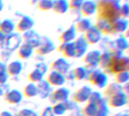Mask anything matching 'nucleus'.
I'll return each mask as SVG.
<instances>
[{
    "label": "nucleus",
    "mask_w": 129,
    "mask_h": 116,
    "mask_svg": "<svg viewBox=\"0 0 129 116\" xmlns=\"http://www.w3.org/2000/svg\"><path fill=\"white\" fill-rule=\"evenodd\" d=\"M121 0H101L98 2V17L113 23L119 18Z\"/></svg>",
    "instance_id": "f257e3e1"
},
{
    "label": "nucleus",
    "mask_w": 129,
    "mask_h": 116,
    "mask_svg": "<svg viewBox=\"0 0 129 116\" xmlns=\"http://www.w3.org/2000/svg\"><path fill=\"white\" fill-rule=\"evenodd\" d=\"M113 74H117L121 71H128L129 70V59L126 56H119L113 57L109 67L107 68Z\"/></svg>",
    "instance_id": "f03ea898"
},
{
    "label": "nucleus",
    "mask_w": 129,
    "mask_h": 116,
    "mask_svg": "<svg viewBox=\"0 0 129 116\" xmlns=\"http://www.w3.org/2000/svg\"><path fill=\"white\" fill-rule=\"evenodd\" d=\"M22 43V36L18 33H11L10 35L5 36L4 40L0 43L2 48L6 51H14L17 49Z\"/></svg>",
    "instance_id": "7ed1b4c3"
},
{
    "label": "nucleus",
    "mask_w": 129,
    "mask_h": 116,
    "mask_svg": "<svg viewBox=\"0 0 129 116\" xmlns=\"http://www.w3.org/2000/svg\"><path fill=\"white\" fill-rule=\"evenodd\" d=\"M102 35V33L94 25H92L87 31L84 33L83 36L88 45H94L101 41Z\"/></svg>",
    "instance_id": "20e7f679"
},
{
    "label": "nucleus",
    "mask_w": 129,
    "mask_h": 116,
    "mask_svg": "<svg viewBox=\"0 0 129 116\" xmlns=\"http://www.w3.org/2000/svg\"><path fill=\"white\" fill-rule=\"evenodd\" d=\"M90 82L97 87L104 88L107 83V77L105 73L99 70L93 71L89 77Z\"/></svg>",
    "instance_id": "39448f33"
},
{
    "label": "nucleus",
    "mask_w": 129,
    "mask_h": 116,
    "mask_svg": "<svg viewBox=\"0 0 129 116\" xmlns=\"http://www.w3.org/2000/svg\"><path fill=\"white\" fill-rule=\"evenodd\" d=\"M98 9V2L94 0H85L82 5L79 11L82 15L85 17H91L97 13Z\"/></svg>",
    "instance_id": "423d86ee"
},
{
    "label": "nucleus",
    "mask_w": 129,
    "mask_h": 116,
    "mask_svg": "<svg viewBox=\"0 0 129 116\" xmlns=\"http://www.w3.org/2000/svg\"><path fill=\"white\" fill-rule=\"evenodd\" d=\"M37 53L39 55H47L55 49L54 43L48 37H41L40 43L37 46Z\"/></svg>",
    "instance_id": "0eeeda50"
},
{
    "label": "nucleus",
    "mask_w": 129,
    "mask_h": 116,
    "mask_svg": "<svg viewBox=\"0 0 129 116\" xmlns=\"http://www.w3.org/2000/svg\"><path fill=\"white\" fill-rule=\"evenodd\" d=\"M41 37L38 33H36L33 30H29L25 33L22 36V40L24 41L25 43L29 44L33 48H37L40 43Z\"/></svg>",
    "instance_id": "6e6552de"
},
{
    "label": "nucleus",
    "mask_w": 129,
    "mask_h": 116,
    "mask_svg": "<svg viewBox=\"0 0 129 116\" xmlns=\"http://www.w3.org/2000/svg\"><path fill=\"white\" fill-rule=\"evenodd\" d=\"M33 26L34 20L28 15H23L18 21L16 25V29L17 30L18 32L25 33L29 30H32Z\"/></svg>",
    "instance_id": "1a4fd4ad"
},
{
    "label": "nucleus",
    "mask_w": 129,
    "mask_h": 116,
    "mask_svg": "<svg viewBox=\"0 0 129 116\" xmlns=\"http://www.w3.org/2000/svg\"><path fill=\"white\" fill-rule=\"evenodd\" d=\"M128 28V21L125 18H119L111 24V33L122 34L125 33Z\"/></svg>",
    "instance_id": "9d476101"
},
{
    "label": "nucleus",
    "mask_w": 129,
    "mask_h": 116,
    "mask_svg": "<svg viewBox=\"0 0 129 116\" xmlns=\"http://www.w3.org/2000/svg\"><path fill=\"white\" fill-rule=\"evenodd\" d=\"M128 100V96L122 91L117 93L110 97L109 106L113 108H119L125 106Z\"/></svg>",
    "instance_id": "9b49d317"
},
{
    "label": "nucleus",
    "mask_w": 129,
    "mask_h": 116,
    "mask_svg": "<svg viewBox=\"0 0 129 116\" xmlns=\"http://www.w3.org/2000/svg\"><path fill=\"white\" fill-rule=\"evenodd\" d=\"M73 43H74L76 52V57L80 58V57L84 56L85 53L87 52L88 48V43L86 42L84 36H82L76 38L75 41H73Z\"/></svg>",
    "instance_id": "f8f14e48"
},
{
    "label": "nucleus",
    "mask_w": 129,
    "mask_h": 116,
    "mask_svg": "<svg viewBox=\"0 0 129 116\" xmlns=\"http://www.w3.org/2000/svg\"><path fill=\"white\" fill-rule=\"evenodd\" d=\"M101 52L99 50H92L86 52L84 55V62L88 67H96L98 65L100 56Z\"/></svg>",
    "instance_id": "ddd939ff"
},
{
    "label": "nucleus",
    "mask_w": 129,
    "mask_h": 116,
    "mask_svg": "<svg viewBox=\"0 0 129 116\" xmlns=\"http://www.w3.org/2000/svg\"><path fill=\"white\" fill-rule=\"evenodd\" d=\"M52 71H57L60 74H65L69 71L70 64L69 62L63 58H60L55 60L51 65Z\"/></svg>",
    "instance_id": "4468645a"
},
{
    "label": "nucleus",
    "mask_w": 129,
    "mask_h": 116,
    "mask_svg": "<svg viewBox=\"0 0 129 116\" xmlns=\"http://www.w3.org/2000/svg\"><path fill=\"white\" fill-rule=\"evenodd\" d=\"M65 81L66 78L63 74L54 71H51L47 77V82L51 86H61L65 83Z\"/></svg>",
    "instance_id": "2eb2a0df"
},
{
    "label": "nucleus",
    "mask_w": 129,
    "mask_h": 116,
    "mask_svg": "<svg viewBox=\"0 0 129 116\" xmlns=\"http://www.w3.org/2000/svg\"><path fill=\"white\" fill-rule=\"evenodd\" d=\"M91 90L87 86H84L79 89L73 96V100L76 103H82L88 100V98L91 93Z\"/></svg>",
    "instance_id": "dca6fc26"
},
{
    "label": "nucleus",
    "mask_w": 129,
    "mask_h": 116,
    "mask_svg": "<svg viewBox=\"0 0 129 116\" xmlns=\"http://www.w3.org/2000/svg\"><path fill=\"white\" fill-rule=\"evenodd\" d=\"M76 33L77 31L75 27V24H72L61 33L60 40L62 43L73 42L76 39Z\"/></svg>",
    "instance_id": "f3484780"
},
{
    "label": "nucleus",
    "mask_w": 129,
    "mask_h": 116,
    "mask_svg": "<svg viewBox=\"0 0 129 116\" xmlns=\"http://www.w3.org/2000/svg\"><path fill=\"white\" fill-rule=\"evenodd\" d=\"M58 50L62 53V55L65 58H75L76 52V48L74 46V43H62L59 46Z\"/></svg>",
    "instance_id": "a211bd4d"
},
{
    "label": "nucleus",
    "mask_w": 129,
    "mask_h": 116,
    "mask_svg": "<svg viewBox=\"0 0 129 116\" xmlns=\"http://www.w3.org/2000/svg\"><path fill=\"white\" fill-rule=\"evenodd\" d=\"M52 10L59 14L67 13L70 10V5L68 0H54L53 2Z\"/></svg>",
    "instance_id": "6ab92c4d"
},
{
    "label": "nucleus",
    "mask_w": 129,
    "mask_h": 116,
    "mask_svg": "<svg viewBox=\"0 0 129 116\" xmlns=\"http://www.w3.org/2000/svg\"><path fill=\"white\" fill-rule=\"evenodd\" d=\"M22 93L17 90H11L5 94V100L10 104H17L22 100Z\"/></svg>",
    "instance_id": "aec40b11"
},
{
    "label": "nucleus",
    "mask_w": 129,
    "mask_h": 116,
    "mask_svg": "<svg viewBox=\"0 0 129 116\" xmlns=\"http://www.w3.org/2000/svg\"><path fill=\"white\" fill-rule=\"evenodd\" d=\"M15 29V24L10 19H5L0 23V32H2L5 36L13 33Z\"/></svg>",
    "instance_id": "412c9836"
},
{
    "label": "nucleus",
    "mask_w": 129,
    "mask_h": 116,
    "mask_svg": "<svg viewBox=\"0 0 129 116\" xmlns=\"http://www.w3.org/2000/svg\"><path fill=\"white\" fill-rule=\"evenodd\" d=\"M22 69L23 65L20 61H13L6 66V73L11 76H17L20 74Z\"/></svg>",
    "instance_id": "4be33fe9"
},
{
    "label": "nucleus",
    "mask_w": 129,
    "mask_h": 116,
    "mask_svg": "<svg viewBox=\"0 0 129 116\" xmlns=\"http://www.w3.org/2000/svg\"><path fill=\"white\" fill-rule=\"evenodd\" d=\"M33 52V48L27 43H21L17 48V55L21 59H26L29 58Z\"/></svg>",
    "instance_id": "5701e85b"
},
{
    "label": "nucleus",
    "mask_w": 129,
    "mask_h": 116,
    "mask_svg": "<svg viewBox=\"0 0 129 116\" xmlns=\"http://www.w3.org/2000/svg\"><path fill=\"white\" fill-rule=\"evenodd\" d=\"M94 26L102 33V34H112L111 33V23L106 20L97 17Z\"/></svg>",
    "instance_id": "b1692460"
},
{
    "label": "nucleus",
    "mask_w": 129,
    "mask_h": 116,
    "mask_svg": "<svg viewBox=\"0 0 129 116\" xmlns=\"http://www.w3.org/2000/svg\"><path fill=\"white\" fill-rule=\"evenodd\" d=\"M92 26L91 21L88 17H81L75 24V27L77 32L85 33Z\"/></svg>",
    "instance_id": "393cba45"
},
{
    "label": "nucleus",
    "mask_w": 129,
    "mask_h": 116,
    "mask_svg": "<svg viewBox=\"0 0 129 116\" xmlns=\"http://www.w3.org/2000/svg\"><path fill=\"white\" fill-rule=\"evenodd\" d=\"M69 94H70V92L68 91L67 89L59 88L53 93L52 97L56 103H63L67 100L69 97Z\"/></svg>",
    "instance_id": "a878e982"
},
{
    "label": "nucleus",
    "mask_w": 129,
    "mask_h": 116,
    "mask_svg": "<svg viewBox=\"0 0 129 116\" xmlns=\"http://www.w3.org/2000/svg\"><path fill=\"white\" fill-rule=\"evenodd\" d=\"M111 59H112V55H111L110 52H104L101 54L98 65L100 67H101L102 68L107 69L110 64Z\"/></svg>",
    "instance_id": "bb28decb"
},
{
    "label": "nucleus",
    "mask_w": 129,
    "mask_h": 116,
    "mask_svg": "<svg viewBox=\"0 0 129 116\" xmlns=\"http://www.w3.org/2000/svg\"><path fill=\"white\" fill-rule=\"evenodd\" d=\"M122 87L116 83H112L106 87L104 90V94L107 96H111L117 93L122 92Z\"/></svg>",
    "instance_id": "cd10ccee"
},
{
    "label": "nucleus",
    "mask_w": 129,
    "mask_h": 116,
    "mask_svg": "<svg viewBox=\"0 0 129 116\" xmlns=\"http://www.w3.org/2000/svg\"><path fill=\"white\" fill-rule=\"evenodd\" d=\"M128 47V43L126 37L124 36L118 37L114 42V48L113 49H117L119 51L122 52V51L127 49Z\"/></svg>",
    "instance_id": "c85d7f7f"
},
{
    "label": "nucleus",
    "mask_w": 129,
    "mask_h": 116,
    "mask_svg": "<svg viewBox=\"0 0 129 116\" xmlns=\"http://www.w3.org/2000/svg\"><path fill=\"white\" fill-rule=\"evenodd\" d=\"M98 107L95 103L88 102L87 105L84 107L82 112L85 116H96L97 115Z\"/></svg>",
    "instance_id": "c756f323"
},
{
    "label": "nucleus",
    "mask_w": 129,
    "mask_h": 116,
    "mask_svg": "<svg viewBox=\"0 0 129 116\" xmlns=\"http://www.w3.org/2000/svg\"><path fill=\"white\" fill-rule=\"evenodd\" d=\"M23 93L26 97H33L38 94L37 87L33 83L29 84L26 86H25V87L23 88Z\"/></svg>",
    "instance_id": "7c9ffc66"
},
{
    "label": "nucleus",
    "mask_w": 129,
    "mask_h": 116,
    "mask_svg": "<svg viewBox=\"0 0 129 116\" xmlns=\"http://www.w3.org/2000/svg\"><path fill=\"white\" fill-rule=\"evenodd\" d=\"M38 9L42 11H48L52 10L53 1L51 0H39L36 3Z\"/></svg>",
    "instance_id": "2f4dec72"
},
{
    "label": "nucleus",
    "mask_w": 129,
    "mask_h": 116,
    "mask_svg": "<svg viewBox=\"0 0 129 116\" xmlns=\"http://www.w3.org/2000/svg\"><path fill=\"white\" fill-rule=\"evenodd\" d=\"M37 87L38 90V94H39L42 97H46L49 93V87L50 85L48 84L47 81H40L39 82V84Z\"/></svg>",
    "instance_id": "473e14b6"
},
{
    "label": "nucleus",
    "mask_w": 129,
    "mask_h": 116,
    "mask_svg": "<svg viewBox=\"0 0 129 116\" xmlns=\"http://www.w3.org/2000/svg\"><path fill=\"white\" fill-rule=\"evenodd\" d=\"M42 77H43V73L41 72L39 69L36 68L35 70L32 71L29 75H28V78L29 80L33 83V84H35V83H39L42 81Z\"/></svg>",
    "instance_id": "72a5a7b5"
},
{
    "label": "nucleus",
    "mask_w": 129,
    "mask_h": 116,
    "mask_svg": "<svg viewBox=\"0 0 129 116\" xmlns=\"http://www.w3.org/2000/svg\"><path fill=\"white\" fill-rule=\"evenodd\" d=\"M115 79L116 81V84L121 85L125 84L128 83L129 80V73L128 71H121L115 75Z\"/></svg>",
    "instance_id": "f704fd0d"
},
{
    "label": "nucleus",
    "mask_w": 129,
    "mask_h": 116,
    "mask_svg": "<svg viewBox=\"0 0 129 116\" xmlns=\"http://www.w3.org/2000/svg\"><path fill=\"white\" fill-rule=\"evenodd\" d=\"M86 74H87V72H86V70L85 68L78 67L73 71V75L74 79L81 81V80H83L86 77Z\"/></svg>",
    "instance_id": "c9c22d12"
},
{
    "label": "nucleus",
    "mask_w": 129,
    "mask_h": 116,
    "mask_svg": "<svg viewBox=\"0 0 129 116\" xmlns=\"http://www.w3.org/2000/svg\"><path fill=\"white\" fill-rule=\"evenodd\" d=\"M52 112L54 115H60L65 113L67 110V106L63 103H57L52 107Z\"/></svg>",
    "instance_id": "e433bc0d"
},
{
    "label": "nucleus",
    "mask_w": 129,
    "mask_h": 116,
    "mask_svg": "<svg viewBox=\"0 0 129 116\" xmlns=\"http://www.w3.org/2000/svg\"><path fill=\"white\" fill-rule=\"evenodd\" d=\"M119 16L121 18L127 19L129 16V4L128 2L121 3L119 8Z\"/></svg>",
    "instance_id": "4c0bfd02"
},
{
    "label": "nucleus",
    "mask_w": 129,
    "mask_h": 116,
    "mask_svg": "<svg viewBox=\"0 0 129 116\" xmlns=\"http://www.w3.org/2000/svg\"><path fill=\"white\" fill-rule=\"evenodd\" d=\"M84 2L85 0H70V9H71L72 11H79Z\"/></svg>",
    "instance_id": "58836bf2"
},
{
    "label": "nucleus",
    "mask_w": 129,
    "mask_h": 116,
    "mask_svg": "<svg viewBox=\"0 0 129 116\" xmlns=\"http://www.w3.org/2000/svg\"><path fill=\"white\" fill-rule=\"evenodd\" d=\"M101 100V94L99 93L91 92V93L88 98V100L87 102H90V103H93L97 104Z\"/></svg>",
    "instance_id": "ea45409f"
},
{
    "label": "nucleus",
    "mask_w": 129,
    "mask_h": 116,
    "mask_svg": "<svg viewBox=\"0 0 129 116\" xmlns=\"http://www.w3.org/2000/svg\"><path fill=\"white\" fill-rule=\"evenodd\" d=\"M16 116H37L33 112H31L29 110H22L21 112H19Z\"/></svg>",
    "instance_id": "a19ab883"
},
{
    "label": "nucleus",
    "mask_w": 129,
    "mask_h": 116,
    "mask_svg": "<svg viewBox=\"0 0 129 116\" xmlns=\"http://www.w3.org/2000/svg\"><path fill=\"white\" fill-rule=\"evenodd\" d=\"M55 115L53 113V112H52V109H51V108H50V107H47L46 109H45L42 112V113H41V115L40 116H54Z\"/></svg>",
    "instance_id": "79ce46f5"
},
{
    "label": "nucleus",
    "mask_w": 129,
    "mask_h": 116,
    "mask_svg": "<svg viewBox=\"0 0 129 116\" xmlns=\"http://www.w3.org/2000/svg\"><path fill=\"white\" fill-rule=\"evenodd\" d=\"M8 74L5 72H2L0 73V85H3L6 83L8 81Z\"/></svg>",
    "instance_id": "37998d69"
},
{
    "label": "nucleus",
    "mask_w": 129,
    "mask_h": 116,
    "mask_svg": "<svg viewBox=\"0 0 129 116\" xmlns=\"http://www.w3.org/2000/svg\"><path fill=\"white\" fill-rule=\"evenodd\" d=\"M5 71H6V66L5 65L4 63L0 62V73L5 72Z\"/></svg>",
    "instance_id": "c03bdc74"
},
{
    "label": "nucleus",
    "mask_w": 129,
    "mask_h": 116,
    "mask_svg": "<svg viewBox=\"0 0 129 116\" xmlns=\"http://www.w3.org/2000/svg\"><path fill=\"white\" fill-rule=\"evenodd\" d=\"M0 116H13L11 115V113H10L9 112H2L1 113Z\"/></svg>",
    "instance_id": "a18cd8bd"
},
{
    "label": "nucleus",
    "mask_w": 129,
    "mask_h": 116,
    "mask_svg": "<svg viewBox=\"0 0 129 116\" xmlns=\"http://www.w3.org/2000/svg\"><path fill=\"white\" fill-rule=\"evenodd\" d=\"M4 9V1L0 0V12Z\"/></svg>",
    "instance_id": "49530a36"
},
{
    "label": "nucleus",
    "mask_w": 129,
    "mask_h": 116,
    "mask_svg": "<svg viewBox=\"0 0 129 116\" xmlns=\"http://www.w3.org/2000/svg\"><path fill=\"white\" fill-rule=\"evenodd\" d=\"M5 36L2 33V32H0V43L4 40V39H5Z\"/></svg>",
    "instance_id": "de8ad7c7"
},
{
    "label": "nucleus",
    "mask_w": 129,
    "mask_h": 116,
    "mask_svg": "<svg viewBox=\"0 0 129 116\" xmlns=\"http://www.w3.org/2000/svg\"><path fill=\"white\" fill-rule=\"evenodd\" d=\"M4 94V90L2 88V85H0V96Z\"/></svg>",
    "instance_id": "09e8293b"
},
{
    "label": "nucleus",
    "mask_w": 129,
    "mask_h": 116,
    "mask_svg": "<svg viewBox=\"0 0 129 116\" xmlns=\"http://www.w3.org/2000/svg\"><path fill=\"white\" fill-rule=\"evenodd\" d=\"M38 1L39 0H30V2H31V4H36Z\"/></svg>",
    "instance_id": "8fccbe9b"
},
{
    "label": "nucleus",
    "mask_w": 129,
    "mask_h": 116,
    "mask_svg": "<svg viewBox=\"0 0 129 116\" xmlns=\"http://www.w3.org/2000/svg\"><path fill=\"white\" fill-rule=\"evenodd\" d=\"M94 1H95V2H100V1H101V0H94Z\"/></svg>",
    "instance_id": "3c124183"
},
{
    "label": "nucleus",
    "mask_w": 129,
    "mask_h": 116,
    "mask_svg": "<svg viewBox=\"0 0 129 116\" xmlns=\"http://www.w3.org/2000/svg\"><path fill=\"white\" fill-rule=\"evenodd\" d=\"M51 1H53V2H54V0H51Z\"/></svg>",
    "instance_id": "603ef678"
},
{
    "label": "nucleus",
    "mask_w": 129,
    "mask_h": 116,
    "mask_svg": "<svg viewBox=\"0 0 129 116\" xmlns=\"http://www.w3.org/2000/svg\"><path fill=\"white\" fill-rule=\"evenodd\" d=\"M0 23H1V21H0Z\"/></svg>",
    "instance_id": "864d4df0"
}]
</instances>
